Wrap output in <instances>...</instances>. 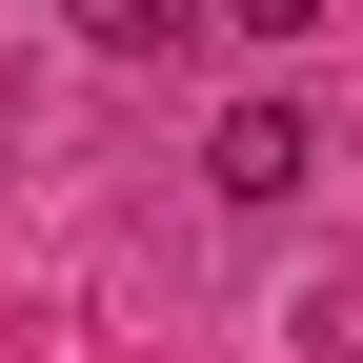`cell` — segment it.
Returning <instances> with one entry per match:
<instances>
[{"label": "cell", "instance_id": "cell-3", "mask_svg": "<svg viewBox=\"0 0 363 363\" xmlns=\"http://www.w3.org/2000/svg\"><path fill=\"white\" fill-rule=\"evenodd\" d=\"M202 21H222V40H303L323 0H202Z\"/></svg>", "mask_w": 363, "mask_h": 363}, {"label": "cell", "instance_id": "cell-2", "mask_svg": "<svg viewBox=\"0 0 363 363\" xmlns=\"http://www.w3.org/2000/svg\"><path fill=\"white\" fill-rule=\"evenodd\" d=\"M81 40H101V61H182V40H222L202 0H81Z\"/></svg>", "mask_w": 363, "mask_h": 363}, {"label": "cell", "instance_id": "cell-1", "mask_svg": "<svg viewBox=\"0 0 363 363\" xmlns=\"http://www.w3.org/2000/svg\"><path fill=\"white\" fill-rule=\"evenodd\" d=\"M303 162H323V121H303V101H242V121H222V142H202V202H303Z\"/></svg>", "mask_w": 363, "mask_h": 363}]
</instances>
